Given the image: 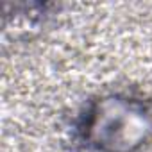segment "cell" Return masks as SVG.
I'll list each match as a JSON object with an SVG mask.
<instances>
[{"label": "cell", "instance_id": "cell-1", "mask_svg": "<svg viewBox=\"0 0 152 152\" xmlns=\"http://www.w3.org/2000/svg\"><path fill=\"white\" fill-rule=\"evenodd\" d=\"M79 134L93 152H134L152 134V115L138 99L107 95L88 107Z\"/></svg>", "mask_w": 152, "mask_h": 152}]
</instances>
